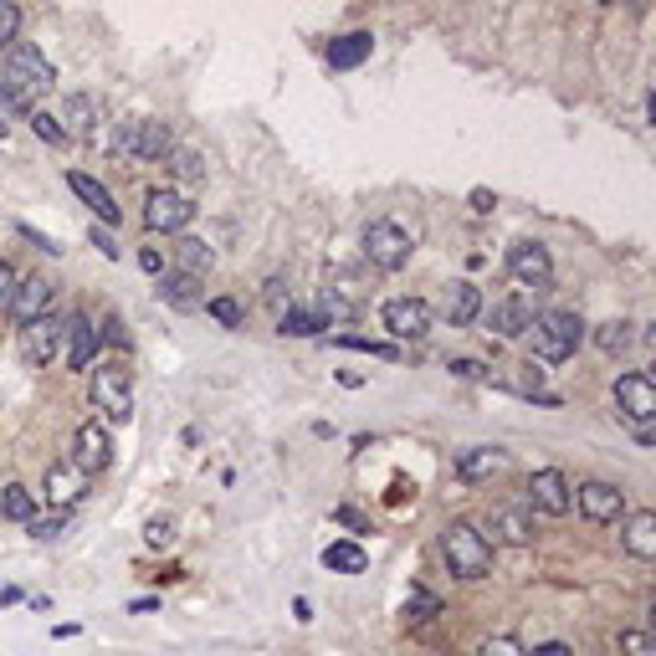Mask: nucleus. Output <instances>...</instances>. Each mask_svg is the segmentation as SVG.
<instances>
[{"label": "nucleus", "mask_w": 656, "mask_h": 656, "mask_svg": "<svg viewBox=\"0 0 656 656\" xmlns=\"http://www.w3.org/2000/svg\"><path fill=\"white\" fill-rule=\"evenodd\" d=\"M523 339H528V349H534L538 364H565V359H575V349L584 343V324H580V314L554 308V314H538L534 328H528Z\"/></svg>", "instance_id": "nucleus-1"}, {"label": "nucleus", "mask_w": 656, "mask_h": 656, "mask_svg": "<svg viewBox=\"0 0 656 656\" xmlns=\"http://www.w3.org/2000/svg\"><path fill=\"white\" fill-rule=\"evenodd\" d=\"M441 559L457 580H488L492 575V544L478 534V523H447L441 528Z\"/></svg>", "instance_id": "nucleus-2"}, {"label": "nucleus", "mask_w": 656, "mask_h": 656, "mask_svg": "<svg viewBox=\"0 0 656 656\" xmlns=\"http://www.w3.org/2000/svg\"><path fill=\"white\" fill-rule=\"evenodd\" d=\"M0 83L21 98V103H36L42 92L57 88V67L42 57V46H26V42H15L11 52H6V73H0Z\"/></svg>", "instance_id": "nucleus-3"}, {"label": "nucleus", "mask_w": 656, "mask_h": 656, "mask_svg": "<svg viewBox=\"0 0 656 656\" xmlns=\"http://www.w3.org/2000/svg\"><path fill=\"white\" fill-rule=\"evenodd\" d=\"M88 395H92V411H98L103 420H129L134 416V380H129V370H123L119 359H108V364L92 370Z\"/></svg>", "instance_id": "nucleus-4"}, {"label": "nucleus", "mask_w": 656, "mask_h": 656, "mask_svg": "<svg viewBox=\"0 0 656 656\" xmlns=\"http://www.w3.org/2000/svg\"><path fill=\"white\" fill-rule=\"evenodd\" d=\"M411 252H416V241H411L405 226H395V221L364 226V262H370L374 272H401L405 262H411Z\"/></svg>", "instance_id": "nucleus-5"}, {"label": "nucleus", "mask_w": 656, "mask_h": 656, "mask_svg": "<svg viewBox=\"0 0 656 656\" xmlns=\"http://www.w3.org/2000/svg\"><path fill=\"white\" fill-rule=\"evenodd\" d=\"M195 221V200L179 190H150V200H144V226H150L154 237H185V226Z\"/></svg>", "instance_id": "nucleus-6"}, {"label": "nucleus", "mask_w": 656, "mask_h": 656, "mask_svg": "<svg viewBox=\"0 0 656 656\" xmlns=\"http://www.w3.org/2000/svg\"><path fill=\"white\" fill-rule=\"evenodd\" d=\"M615 411L642 431V426H652L656 420V385L646 370H626L621 380H615Z\"/></svg>", "instance_id": "nucleus-7"}, {"label": "nucleus", "mask_w": 656, "mask_h": 656, "mask_svg": "<svg viewBox=\"0 0 656 656\" xmlns=\"http://www.w3.org/2000/svg\"><path fill=\"white\" fill-rule=\"evenodd\" d=\"M380 324L390 328V339H405V343H416L431 334L436 314H431V303L426 298H390L385 308H380Z\"/></svg>", "instance_id": "nucleus-8"}, {"label": "nucleus", "mask_w": 656, "mask_h": 656, "mask_svg": "<svg viewBox=\"0 0 656 656\" xmlns=\"http://www.w3.org/2000/svg\"><path fill=\"white\" fill-rule=\"evenodd\" d=\"M52 298H57V283L42 277V272H31V277H15V293H11V308H6V314H11L15 328H26L52 314Z\"/></svg>", "instance_id": "nucleus-9"}, {"label": "nucleus", "mask_w": 656, "mask_h": 656, "mask_svg": "<svg viewBox=\"0 0 656 656\" xmlns=\"http://www.w3.org/2000/svg\"><path fill=\"white\" fill-rule=\"evenodd\" d=\"M73 467L83 478H98L113 467V436H108L103 420H83L73 436Z\"/></svg>", "instance_id": "nucleus-10"}, {"label": "nucleus", "mask_w": 656, "mask_h": 656, "mask_svg": "<svg viewBox=\"0 0 656 656\" xmlns=\"http://www.w3.org/2000/svg\"><path fill=\"white\" fill-rule=\"evenodd\" d=\"M478 534L488 538V544H513V549H523V544H534V513L518 503H503L488 513V523H478Z\"/></svg>", "instance_id": "nucleus-11"}, {"label": "nucleus", "mask_w": 656, "mask_h": 656, "mask_svg": "<svg viewBox=\"0 0 656 656\" xmlns=\"http://www.w3.org/2000/svg\"><path fill=\"white\" fill-rule=\"evenodd\" d=\"M83 498H88V478H83L73 462H52V467H46V478H42V503L52 507V513H73Z\"/></svg>", "instance_id": "nucleus-12"}, {"label": "nucleus", "mask_w": 656, "mask_h": 656, "mask_svg": "<svg viewBox=\"0 0 656 656\" xmlns=\"http://www.w3.org/2000/svg\"><path fill=\"white\" fill-rule=\"evenodd\" d=\"M62 324H67V318L46 314V318L21 328V359H26L31 370H46V364L62 354Z\"/></svg>", "instance_id": "nucleus-13"}, {"label": "nucleus", "mask_w": 656, "mask_h": 656, "mask_svg": "<svg viewBox=\"0 0 656 656\" xmlns=\"http://www.w3.org/2000/svg\"><path fill=\"white\" fill-rule=\"evenodd\" d=\"M507 272H513V283L534 287V293H544V287L554 283V262L538 241H513V247H507Z\"/></svg>", "instance_id": "nucleus-14"}, {"label": "nucleus", "mask_w": 656, "mask_h": 656, "mask_svg": "<svg viewBox=\"0 0 656 656\" xmlns=\"http://www.w3.org/2000/svg\"><path fill=\"white\" fill-rule=\"evenodd\" d=\"M528 507L549 513V518H565L569 507H575V488H569V478L559 467H544V472L528 478Z\"/></svg>", "instance_id": "nucleus-15"}, {"label": "nucleus", "mask_w": 656, "mask_h": 656, "mask_svg": "<svg viewBox=\"0 0 656 656\" xmlns=\"http://www.w3.org/2000/svg\"><path fill=\"white\" fill-rule=\"evenodd\" d=\"M575 507L590 523H621L626 518V492L615 488V482H580L575 488Z\"/></svg>", "instance_id": "nucleus-16"}, {"label": "nucleus", "mask_w": 656, "mask_h": 656, "mask_svg": "<svg viewBox=\"0 0 656 656\" xmlns=\"http://www.w3.org/2000/svg\"><path fill=\"white\" fill-rule=\"evenodd\" d=\"M534 303L523 298V293H513V298H498L488 308V334H498V339H523L528 328H534Z\"/></svg>", "instance_id": "nucleus-17"}, {"label": "nucleus", "mask_w": 656, "mask_h": 656, "mask_svg": "<svg viewBox=\"0 0 656 656\" xmlns=\"http://www.w3.org/2000/svg\"><path fill=\"white\" fill-rule=\"evenodd\" d=\"M98 349H103V343H98V324H92L88 314H73L62 324V354H67L73 370H88Z\"/></svg>", "instance_id": "nucleus-18"}, {"label": "nucleus", "mask_w": 656, "mask_h": 656, "mask_svg": "<svg viewBox=\"0 0 656 656\" xmlns=\"http://www.w3.org/2000/svg\"><path fill=\"white\" fill-rule=\"evenodd\" d=\"M175 129L164 119H134V160L144 164H164L170 154H175Z\"/></svg>", "instance_id": "nucleus-19"}, {"label": "nucleus", "mask_w": 656, "mask_h": 656, "mask_svg": "<svg viewBox=\"0 0 656 656\" xmlns=\"http://www.w3.org/2000/svg\"><path fill=\"white\" fill-rule=\"evenodd\" d=\"M67 185H73V195L83 200V206L98 216L103 226H119L123 221V210H119V200L108 195V185L103 179H92V175H83V170H67Z\"/></svg>", "instance_id": "nucleus-20"}, {"label": "nucleus", "mask_w": 656, "mask_h": 656, "mask_svg": "<svg viewBox=\"0 0 656 656\" xmlns=\"http://www.w3.org/2000/svg\"><path fill=\"white\" fill-rule=\"evenodd\" d=\"M160 303L179 308V314H200V308H206V287H200V277H185V272H170V267H164V277H160Z\"/></svg>", "instance_id": "nucleus-21"}, {"label": "nucleus", "mask_w": 656, "mask_h": 656, "mask_svg": "<svg viewBox=\"0 0 656 656\" xmlns=\"http://www.w3.org/2000/svg\"><path fill=\"white\" fill-rule=\"evenodd\" d=\"M621 544H626L631 559H656V513L652 507H642V513H626L621 518Z\"/></svg>", "instance_id": "nucleus-22"}, {"label": "nucleus", "mask_w": 656, "mask_h": 656, "mask_svg": "<svg viewBox=\"0 0 656 656\" xmlns=\"http://www.w3.org/2000/svg\"><path fill=\"white\" fill-rule=\"evenodd\" d=\"M370 52H374L370 31H349V36H334V42L324 46V62L334 73H354L359 62H370Z\"/></svg>", "instance_id": "nucleus-23"}, {"label": "nucleus", "mask_w": 656, "mask_h": 656, "mask_svg": "<svg viewBox=\"0 0 656 656\" xmlns=\"http://www.w3.org/2000/svg\"><path fill=\"white\" fill-rule=\"evenodd\" d=\"M441 318H447L451 328L478 324V318H482V293H478V283H451L447 298H441Z\"/></svg>", "instance_id": "nucleus-24"}, {"label": "nucleus", "mask_w": 656, "mask_h": 656, "mask_svg": "<svg viewBox=\"0 0 656 656\" xmlns=\"http://www.w3.org/2000/svg\"><path fill=\"white\" fill-rule=\"evenodd\" d=\"M170 256H175V267L170 272H185V277H200V283H206V272L216 267V252H210L200 237H175Z\"/></svg>", "instance_id": "nucleus-25"}, {"label": "nucleus", "mask_w": 656, "mask_h": 656, "mask_svg": "<svg viewBox=\"0 0 656 656\" xmlns=\"http://www.w3.org/2000/svg\"><path fill=\"white\" fill-rule=\"evenodd\" d=\"M503 467H507V451H498V447L457 451V478H462V482H488L492 472H503Z\"/></svg>", "instance_id": "nucleus-26"}, {"label": "nucleus", "mask_w": 656, "mask_h": 656, "mask_svg": "<svg viewBox=\"0 0 656 656\" xmlns=\"http://www.w3.org/2000/svg\"><path fill=\"white\" fill-rule=\"evenodd\" d=\"M328 328V318L318 314V308H298V303H287L283 314H277V334L283 339H318Z\"/></svg>", "instance_id": "nucleus-27"}, {"label": "nucleus", "mask_w": 656, "mask_h": 656, "mask_svg": "<svg viewBox=\"0 0 656 656\" xmlns=\"http://www.w3.org/2000/svg\"><path fill=\"white\" fill-rule=\"evenodd\" d=\"M98 119H103L98 98H92V92H73L57 123H67V139H73V134H92V129H98Z\"/></svg>", "instance_id": "nucleus-28"}, {"label": "nucleus", "mask_w": 656, "mask_h": 656, "mask_svg": "<svg viewBox=\"0 0 656 656\" xmlns=\"http://www.w3.org/2000/svg\"><path fill=\"white\" fill-rule=\"evenodd\" d=\"M324 569L328 575H364V569H370V554L359 549L354 538H334L324 549Z\"/></svg>", "instance_id": "nucleus-29"}, {"label": "nucleus", "mask_w": 656, "mask_h": 656, "mask_svg": "<svg viewBox=\"0 0 656 656\" xmlns=\"http://www.w3.org/2000/svg\"><path fill=\"white\" fill-rule=\"evenodd\" d=\"M170 179H175V185H170V190H179V195H190V190H200V185H206V164L195 160L190 150H175L170 154Z\"/></svg>", "instance_id": "nucleus-30"}, {"label": "nucleus", "mask_w": 656, "mask_h": 656, "mask_svg": "<svg viewBox=\"0 0 656 656\" xmlns=\"http://www.w3.org/2000/svg\"><path fill=\"white\" fill-rule=\"evenodd\" d=\"M0 518L31 523L36 518V492H31L26 482H6V488H0Z\"/></svg>", "instance_id": "nucleus-31"}, {"label": "nucleus", "mask_w": 656, "mask_h": 656, "mask_svg": "<svg viewBox=\"0 0 656 656\" xmlns=\"http://www.w3.org/2000/svg\"><path fill=\"white\" fill-rule=\"evenodd\" d=\"M631 328L636 324H626V318H611V324H600L595 328V343H600V354H626L631 349V339H636V334H631Z\"/></svg>", "instance_id": "nucleus-32"}, {"label": "nucleus", "mask_w": 656, "mask_h": 656, "mask_svg": "<svg viewBox=\"0 0 656 656\" xmlns=\"http://www.w3.org/2000/svg\"><path fill=\"white\" fill-rule=\"evenodd\" d=\"M441 615V600L431 595V590H411V600H405V621L411 626H426V621H436Z\"/></svg>", "instance_id": "nucleus-33"}, {"label": "nucleus", "mask_w": 656, "mask_h": 656, "mask_svg": "<svg viewBox=\"0 0 656 656\" xmlns=\"http://www.w3.org/2000/svg\"><path fill=\"white\" fill-rule=\"evenodd\" d=\"M339 349H359V354H374V359H401L395 343H380V339H364V334H334Z\"/></svg>", "instance_id": "nucleus-34"}, {"label": "nucleus", "mask_w": 656, "mask_h": 656, "mask_svg": "<svg viewBox=\"0 0 656 656\" xmlns=\"http://www.w3.org/2000/svg\"><path fill=\"white\" fill-rule=\"evenodd\" d=\"M206 318H216L221 328H241L247 324V308H241L237 298H206V308H200Z\"/></svg>", "instance_id": "nucleus-35"}, {"label": "nucleus", "mask_w": 656, "mask_h": 656, "mask_svg": "<svg viewBox=\"0 0 656 656\" xmlns=\"http://www.w3.org/2000/svg\"><path fill=\"white\" fill-rule=\"evenodd\" d=\"M26 534L36 538V544H52V538L67 534V513H36V518L26 523Z\"/></svg>", "instance_id": "nucleus-36"}, {"label": "nucleus", "mask_w": 656, "mask_h": 656, "mask_svg": "<svg viewBox=\"0 0 656 656\" xmlns=\"http://www.w3.org/2000/svg\"><path fill=\"white\" fill-rule=\"evenodd\" d=\"M15 42H21V11L11 0H0V52H11Z\"/></svg>", "instance_id": "nucleus-37"}, {"label": "nucleus", "mask_w": 656, "mask_h": 656, "mask_svg": "<svg viewBox=\"0 0 656 656\" xmlns=\"http://www.w3.org/2000/svg\"><path fill=\"white\" fill-rule=\"evenodd\" d=\"M31 129H36V139H46V144H67V129H62L57 119H52V113H42V108H31Z\"/></svg>", "instance_id": "nucleus-38"}, {"label": "nucleus", "mask_w": 656, "mask_h": 656, "mask_svg": "<svg viewBox=\"0 0 656 656\" xmlns=\"http://www.w3.org/2000/svg\"><path fill=\"white\" fill-rule=\"evenodd\" d=\"M108 154H119V160H134V119L113 123V134H108Z\"/></svg>", "instance_id": "nucleus-39"}, {"label": "nucleus", "mask_w": 656, "mask_h": 656, "mask_svg": "<svg viewBox=\"0 0 656 656\" xmlns=\"http://www.w3.org/2000/svg\"><path fill=\"white\" fill-rule=\"evenodd\" d=\"M482 656H534V652H528L518 636H488V642H482Z\"/></svg>", "instance_id": "nucleus-40"}, {"label": "nucleus", "mask_w": 656, "mask_h": 656, "mask_svg": "<svg viewBox=\"0 0 656 656\" xmlns=\"http://www.w3.org/2000/svg\"><path fill=\"white\" fill-rule=\"evenodd\" d=\"M262 298H267L272 308H277V314H283L287 303H293V283H287L283 272H277V277H267V287H262Z\"/></svg>", "instance_id": "nucleus-41"}, {"label": "nucleus", "mask_w": 656, "mask_h": 656, "mask_svg": "<svg viewBox=\"0 0 656 656\" xmlns=\"http://www.w3.org/2000/svg\"><path fill=\"white\" fill-rule=\"evenodd\" d=\"M621 656H656L646 631H621Z\"/></svg>", "instance_id": "nucleus-42"}, {"label": "nucleus", "mask_w": 656, "mask_h": 656, "mask_svg": "<svg viewBox=\"0 0 656 656\" xmlns=\"http://www.w3.org/2000/svg\"><path fill=\"white\" fill-rule=\"evenodd\" d=\"M170 538H175L170 518H150V523H144V544H150V549H170Z\"/></svg>", "instance_id": "nucleus-43"}, {"label": "nucleus", "mask_w": 656, "mask_h": 656, "mask_svg": "<svg viewBox=\"0 0 656 656\" xmlns=\"http://www.w3.org/2000/svg\"><path fill=\"white\" fill-rule=\"evenodd\" d=\"M103 334H98V343H113V349H129V328H123V318H103Z\"/></svg>", "instance_id": "nucleus-44"}, {"label": "nucleus", "mask_w": 656, "mask_h": 656, "mask_svg": "<svg viewBox=\"0 0 656 656\" xmlns=\"http://www.w3.org/2000/svg\"><path fill=\"white\" fill-rule=\"evenodd\" d=\"M447 370L457 374V380H488V364H482V359H451Z\"/></svg>", "instance_id": "nucleus-45"}, {"label": "nucleus", "mask_w": 656, "mask_h": 656, "mask_svg": "<svg viewBox=\"0 0 656 656\" xmlns=\"http://www.w3.org/2000/svg\"><path fill=\"white\" fill-rule=\"evenodd\" d=\"M139 267L150 272V277H164V252L160 247H144V252H139Z\"/></svg>", "instance_id": "nucleus-46"}, {"label": "nucleus", "mask_w": 656, "mask_h": 656, "mask_svg": "<svg viewBox=\"0 0 656 656\" xmlns=\"http://www.w3.org/2000/svg\"><path fill=\"white\" fill-rule=\"evenodd\" d=\"M92 247H98V252H103L108 256V262H119V247H113V237H108V226H98V231H92Z\"/></svg>", "instance_id": "nucleus-47"}, {"label": "nucleus", "mask_w": 656, "mask_h": 656, "mask_svg": "<svg viewBox=\"0 0 656 656\" xmlns=\"http://www.w3.org/2000/svg\"><path fill=\"white\" fill-rule=\"evenodd\" d=\"M11 293H15V272L6 267V262H0V314L11 308Z\"/></svg>", "instance_id": "nucleus-48"}, {"label": "nucleus", "mask_w": 656, "mask_h": 656, "mask_svg": "<svg viewBox=\"0 0 656 656\" xmlns=\"http://www.w3.org/2000/svg\"><path fill=\"white\" fill-rule=\"evenodd\" d=\"M0 113H31V108L21 103V98H15V92L6 88V83H0Z\"/></svg>", "instance_id": "nucleus-49"}, {"label": "nucleus", "mask_w": 656, "mask_h": 656, "mask_svg": "<svg viewBox=\"0 0 656 656\" xmlns=\"http://www.w3.org/2000/svg\"><path fill=\"white\" fill-rule=\"evenodd\" d=\"M21 237H26V241H36V247H42V252H52V256L62 252L57 241H52V237H42V231H36V226H21Z\"/></svg>", "instance_id": "nucleus-50"}, {"label": "nucleus", "mask_w": 656, "mask_h": 656, "mask_svg": "<svg viewBox=\"0 0 656 656\" xmlns=\"http://www.w3.org/2000/svg\"><path fill=\"white\" fill-rule=\"evenodd\" d=\"M492 206H498L492 190H472V210H478V216H492Z\"/></svg>", "instance_id": "nucleus-51"}, {"label": "nucleus", "mask_w": 656, "mask_h": 656, "mask_svg": "<svg viewBox=\"0 0 656 656\" xmlns=\"http://www.w3.org/2000/svg\"><path fill=\"white\" fill-rule=\"evenodd\" d=\"M534 656H575V646H565V642H544Z\"/></svg>", "instance_id": "nucleus-52"}, {"label": "nucleus", "mask_w": 656, "mask_h": 656, "mask_svg": "<svg viewBox=\"0 0 656 656\" xmlns=\"http://www.w3.org/2000/svg\"><path fill=\"white\" fill-rule=\"evenodd\" d=\"M293 615H298V621H303V626H308V621H314V605H308V600H293Z\"/></svg>", "instance_id": "nucleus-53"}, {"label": "nucleus", "mask_w": 656, "mask_h": 656, "mask_svg": "<svg viewBox=\"0 0 656 656\" xmlns=\"http://www.w3.org/2000/svg\"><path fill=\"white\" fill-rule=\"evenodd\" d=\"M334 518H339V523H349V528H359V534H364V518H359V513H349V507H339Z\"/></svg>", "instance_id": "nucleus-54"}]
</instances>
